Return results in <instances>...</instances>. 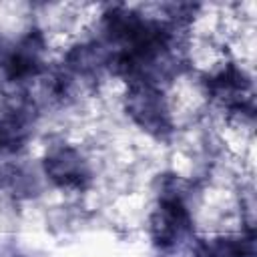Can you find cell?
<instances>
[{
	"mask_svg": "<svg viewBox=\"0 0 257 257\" xmlns=\"http://www.w3.org/2000/svg\"><path fill=\"white\" fill-rule=\"evenodd\" d=\"M124 108L141 128H145L155 137H165L173 128L163 90L153 84H145V82L128 84L124 96Z\"/></svg>",
	"mask_w": 257,
	"mask_h": 257,
	"instance_id": "obj_1",
	"label": "cell"
},
{
	"mask_svg": "<svg viewBox=\"0 0 257 257\" xmlns=\"http://www.w3.org/2000/svg\"><path fill=\"white\" fill-rule=\"evenodd\" d=\"M42 167L48 181L62 189H84L90 181V169L86 159L70 145L50 147Z\"/></svg>",
	"mask_w": 257,
	"mask_h": 257,
	"instance_id": "obj_2",
	"label": "cell"
},
{
	"mask_svg": "<svg viewBox=\"0 0 257 257\" xmlns=\"http://www.w3.org/2000/svg\"><path fill=\"white\" fill-rule=\"evenodd\" d=\"M0 257H20L16 251H12V249H8V247H2L0 249Z\"/></svg>",
	"mask_w": 257,
	"mask_h": 257,
	"instance_id": "obj_3",
	"label": "cell"
}]
</instances>
